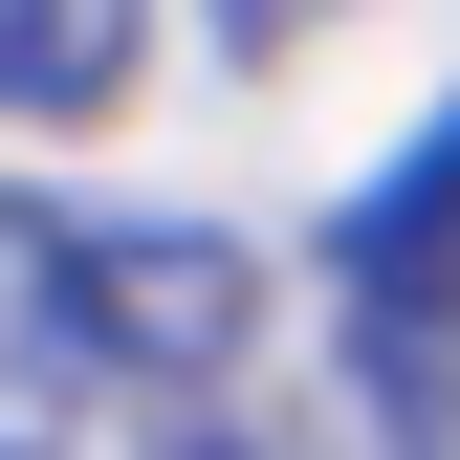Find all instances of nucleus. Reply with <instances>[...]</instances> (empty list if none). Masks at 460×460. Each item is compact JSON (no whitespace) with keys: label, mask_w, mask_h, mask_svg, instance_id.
I'll return each instance as SVG.
<instances>
[{"label":"nucleus","mask_w":460,"mask_h":460,"mask_svg":"<svg viewBox=\"0 0 460 460\" xmlns=\"http://www.w3.org/2000/svg\"><path fill=\"white\" fill-rule=\"evenodd\" d=\"M22 263L110 373H219V329H242V242H176V219H44Z\"/></svg>","instance_id":"nucleus-1"},{"label":"nucleus","mask_w":460,"mask_h":460,"mask_svg":"<svg viewBox=\"0 0 460 460\" xmlns=\"http://www.w3.org/2000/svg\"><path fill=\"white\" fill-rule=\"evenodd\" d=\"M329 263H351V351L438 417V373H460V110L351 198V242H329Z\"/></svg>","instance_id":"nucleus-2"},{"label":"nucleus","mask_w":460,"mask_h":460,"mask_svg":"<svg viewBox=\"0 0 460 460\" xmlns=\"http://www.w3.org/2000/svg\"><path fill=\"white\" fill-rule=\"evenodd\" d=\"M154 22L132 0H0V132H88V110H132Z\"/></svg>","instance_id":"nucleus-3"},{"label":"nucleus","mask_w":460,"mask_h":460,"mask_svg":"<svg viewBox=\"0 0 460 460\" xmlns=\"http://www.w3.org/2000/svg\"><path fill=\"white\" fill-rule=\"evenodd\" d=\"M198 22H242V44H307V22H329V0H198Z\"/></svg>","instance_id":"nucleus-4"}]
</instances>
